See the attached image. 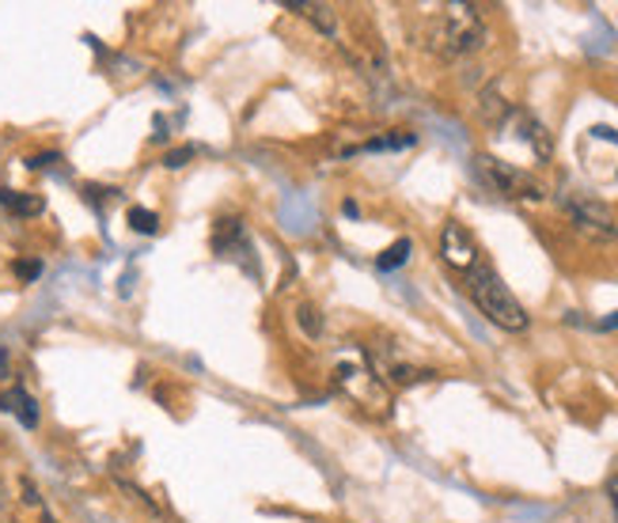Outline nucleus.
<instances>
[{"label": "nucleus", "instance_id": "nucleus-1", "mask_svg": "<svg viewBox=\"0 0 618 523\" xmlns=\"http://www.w3.org/2000/svg\"><path fill=\"white\" fill-rule=\"evenodd\" d=\"M467 293H470V299H475L478 312H483L494 327L512 330V334L528 330V323H531L528 312H523V304L512 296V288L505 285L501 273H497L489 262H478L475 270L467 273Z\"/></svg>", "mask_w": 618, "mask_h": 523}, {"label": "nucleus", "instance_id": "nucleus-2", "mask_svg": "<svg viewBox=\"0 0 618 523\" xmlns=\"http://www.w3.org/2000/svg\"><path fill=\"white\" fill-rule=\"evenodd\" d=\"M433 46L441 50L444 57H459V54H475V50H483L486 46V23H483V15H478V8L452 4L448 12H444V20L436 23Z\"/></svg>", "mask_w": 618, "mask_h": 523}, {"label": "nucleus", "instance_id": "nucleus-3", "mask_svg": "<svg viewBox=\"0 0 618 523\" xmlns=\"http://www.w3.org/2000/svg\"><path fill=\"white\" fill-rule=\"evenodd\" d=\"M475 164H478V171H483L489 190L509 197V201H543L546 197V186L539 183L531 171H523L517 164H505V160H497V156H478Z\"/></svg>", "mask_w": 618, "mask_h": 523}, {"label": "nucleus", "instance_id": "nucleus-4", "mask_svg": "<svg viewBox=\"0 0 618 523\" xmlns=\"http://www.w3.org/2000/svg\"><path fill=\"white\" fill-rule=\"evenodd\" d=\"M562 209L570 213L573 228H577L581 236L599 239V243H604V239H615V236H618V225H615L611 205L599 201V197L581 194V190H570V194H562Z\"/></svg>", "mask_w": 618, "mask_h": 523}, {"label": "nucleus", "instance_id": "nucleus-5", "mask_svg": "<svg viewBox=\"0 0 618 523\" xmlns=\"http://www.w3.org/2000/svg\"><path fill=\"white\" fill-rule=\"evenodd\" d=\"M441 254H444V262L448 265H456V270L463 273H470L475 270L478 262V243H475V236H470L467 228L459 225V220H448L441 231Z\"/></svg>", "mask_w": 618, "mask_h": 523}, {"label": "nucleus", "instance_id": "nucleus-6", "mask_svg": "<svg viewBox=\"0 0 618 523\" xmlns=\"http://www.w3.org/2000/svg\"><path fill=\"white\" fill-rule=\"evenodd\" d=\"M338 383L354 394L357 402H372V406H388V391H383L380 375L372 372V368H354V364H341L338 368Z\"/></svg>", "mask_w": 618, "mask_h": 523}, {"label": "nucleus", "instance_id": "nucleus-7", "mask_svg": "<svg viewBox=\"0 0 618 523\" xmlns=\"http://www.w3.org/2000/svg\"><path fill=\"white\" fill-rule=\"evenodd\" d=\"M0 410H4V414H12L23 428H39V417H42L39 402H34L23 388H12V391L0 394Z\"/></svg>", "mask_w": 618, "mask_h": 523}, {"label": "nucleus", "instance_id": "nucleus-8", "mask_svg": "<svg viewBox=\"0 0 618 523\" xmlns=\"http://www.w3.org/2000/svg\"><path fill=\"white\" fill-rule=\"evenodd\" d=\"M213 251L220 254V259H231L236 251H247V231L239 220H220L217 231H213Z\"/></svg>", "mask_w": 618, "mask_h": 523}, {"label": "nucleus", "instance_id": "nucleus-9", "mask_svg": "<svg viewBox=\"0 0 618 523\" xmlns=\"http://www.w3.org/2000/svg\"><path fill=\"white\" fill-rule=\"evenodd\" d=\"M0 205H4L12 217H39V213L46 209V201H42L39 194L8 190V186H0Z\"/></svg>", "mask_w": 618, "mask_h": 523}, {"label": "nucleus", "instance_id": "nucleus-10", "mask_svg": "<svg viewBox=\"0 0 618 523\" xmlns=\"http://www.w3.org/2000/svg\"><path fill=\"white\" fill-rule=\"evenodd\" d=\"M410 251H414V243H410V239H394L388 251H383L380 259H376V265H380L383 273H388V270H399V265H406Z\"/></svg>", "mask_w": 618, "mask_h": 523}, {"label": "nucleus", "instance_id": "nucleus-11", "mask_svg": "<svg viewBox=\"0 0 618 523\" xmlns=\"http://www.w3.org/2000/svg\"><path fill=\"white\" fill-rule=\"evenodd\" d=\"M289 12L307 15V20H312L315 28H323L326 34H334V12H330L326 4H289Z\"/></svg>", "mask_w": 618, "mask_h": 523}, {"label": "nucleus", "instance_id": "nucleus-12", "mask_svg": "<svg viewBox=\"0 0 618 523\" xmlns=\"http://www.w3.org/2000/svg\"><path fill=\"white\" fill-rule=\"evenodd\" d=\"M130 228L141 231V236H156L160 217L152 209H141V205H133V209H130Z\"/></svg>", "mask_w": 618, "mask_h": 523}, {"label": "nucleus", "instance_id": "nucleus-13", "mask_svg": "<svg viewBox=\"0 0 618 523\" xmlns=\"http://www.w3.org/2000/svg\"><path fill=\"white\" fill-rule=\"evenodd\" d=\"M194 156H197V149H194V144H183V149H171L167 156H163V167H167V171H178V167H186V164H191Z\"/></svg>", "mask_w": 618, "mask_h": 523}, {"label": "nucleus", "instance_id": "nucleus-14", "mask_svg": "<svg viewBox=\"0 0 618 523\" xmlns=\"http://www.w3.org/2000/svg\"><path fill=\"white\" fill-rule=\"evenodd\" d=\"M15 273H20V277L23 281H34V277H39V273H42V262H15Z\"/></svg>", "mask_w": 618, "mask_h": 523}, {"label": "nucleus", "instance_id": "nucleus-15", "mask_svg": "<svg viewBox=\"0 0 618 523\" xmlns=\"http://www.w3.org/2000/svg\"><path fill=\"white\" fill-rule=\"evenodd\" d=\"M312 315H315L312 307H304V312H300V323H304V330H307V334H319L323 327H319V323L312 319Z\"/></svg>", "mask_w": 618, "mask_h": 523}, {"label": "nucleus", "instance_id": "nucleus-16", "mask_svg": "<svg viewBox=\"0 0 618 523\" xmlns=\"http://www.w3.org/2000/svg\"><path fill=\"white\" fill-rule=\"evenodd\" d=\"M599 327H604V330H618V312H615V315H607V319L599 323Z\"/></svg>", "mask_w": 618, "mask_h": 523}, {"label": "nucleus", "instance_id": "nucleus-17", "mask_svg": "<svg viewBox=\"0 0 618 523\" xmlns=\"http://www.w3.org/2000/svg\"><path fill=\"white\" fill-rule=\"evenodd\" d=\"M8 375V349H0V380Z\"/></svg>", "mask_w": 618, "mask_h": 523}, {"label": "nucleus", "instance_id": "nucleus-18", "mask_svg": "<svg viewBox=\"0 0 618 523\" xmlns=\"http://www.w3.org/2000/svg\"><path fill=\"white\" fill-rule=\"evenodd\" d=\"M611 504H615V520H618V482L611 486Z\"/></svg>", "mask_w": 618, "mask_h": 523}]
</instances>
